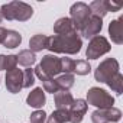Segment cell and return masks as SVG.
<instances>
[{"label": "cell", "mask_w": 123, "mask_h": 123, "mask_svg": "<svg viewBox=\"0 0 123 123\" xmlns=\"http://www.w3.org/2000/svg\"><path fill=\"white\" fill-rule=\"evenodd\" d=\"M45 122H46V113L42 109H38L31 114V123H45Z\"/></svg>", "instance_id": "4316f807"}, {"label": "cell", "mask_w": 123, "mask_h": 123, "mask_svg": "<svg viewBox=\"0 0 123 123\" xmlns=\"http://www.w3.org/2000/svg\"><path fill=\"white\" fill-rule=\"evenodd\" d=\"M3 19L6 20H18V22H26L33 16V9L31 5L23 2H10L0 7Z\"/></svg>", "instance_id": "7a4b0ae2"}, {"label": "cell", "mask_w": 123, "mask_h": 123, "mask_svg": "<svg viewBox=\"0 0 123 123\" xmlns=\"http://www.w3.org/2000/svg\"><path fill=\"white\" fill-rule=\"evenodd\" d=\"M54 32L56 35H70L77 32L74 28V23L70 18H61L54 23Z\"/></svg>", "instance_id": "5bb4252c"}, {"label": "cell", "mask_w": 123, "mask_h": 123, "mask_svg": "<svg viewBox=\"0 0 123 123\" xmlns=\"http://www.w3.org/2000/svg\"><path fill=\"white\" fill-rule=\"evenodd\" d=\"M2 20H3V16H2V12H0V23H2Z\"/></svg>", "instance_id": "f1b7e54d"}, {"label": "cell", "mask_w": 123, "mask_h": 123, "mask_svg": "<svg viewBox=\"0 0 123 123\" xmlns=\"http://www.w3.org/2000/svg\"><path fill=\"white\" fill-rule=\"evenodd\" d=\"M106 84H107L116 94H122V93H123V75L120 74V71L116 73L111 78H109Z\"/></svg>", "instance_id": "7402d4cb"}, {"label": "cell", "mask_w": 123, "mask_h": 123, "mask_svg": "<svg viewBox=\"0 0 123 123\" xmlns=\"http://www.w3.org/2000/svg\"><path fill=\"white\" fill-rule=\"evenodd\" d=\"M16 58H18V64H20V65H23L26 68H31V65H33L36 62V55L32 51H29V49L20 51L16 55Z\"/></svg>", "instance_id": "d6986e66"}, {"label": "cell", "mask_w": 123, "mask_h": 123, "mask_svg": "<svg viewBox=\"0 0 123 123\" xmlns=\"http://www.w3.org/2000/svg\"><path fill=\"white\" fill-rule=\"evenodd\" d=\"M122 117V111L117 107L110 109H97L91 113V122L93 123H110V122H119Z\"/></svg>", "instance_id": "ba28073f"}, {"label": "cell", "mask_w": 123, "mask_h": 123, "mask_svg": "<svg viewBox=\"0 0 123 123\" xmlns=\"http://www.w3.org/2000/svg\"><path fill=\"white\" fill-rule=\"evenodd\" d=\"M54 101H55V106L56 109H68L74 98H73V94L67 90H59L54 94Z\"/></svg>", "instance_id": "9a60e30c"}, {"label": "cell", "mask_w": 123, "mask_h": 123, "mask_svg": "<svg viewBox=\"0 0 123 123\" xmlns=\"http://www.w3.org/2000/svg\"><path fill=\"white\" fill-rule=\"evenodd\" d=\"M26 103H28V106H31V107L42 109V106L46 103L45 91L42 90V87H36V88H33V90L29 93V96H28Z\"/></svg>", "instance_id": "4fadbf2b"}, {"label": "cell", "mask_w": 123, "mask_h": 123, "mask_svg": "<svg viewBox=\"0 0 123 123\" xmlns=\"http://www.w3.org/2000/svg\"><path fill=\"white\" fill-rule=\"evenodd\" d=\"M23 73V88H29L31 86L35 84V74L32 68H26L22 71Z\"/></svg>", "instance_id": "d4e9b609"}, {"label": "cell", "mask_w": 123, "mask_h": 123, "mask_svg": "<svg viewBox=\"0 0 123 123\" xmlns=\"http://www.w3.org/2000/svg\"><path fill=\"white\" fill-rule=\"evenodd\" d=\"M119 62L114 58H107L103 62H100V65L96 68L94 71V78L98 83H107L109 78H111L116 73H119Z\"/></svg>", "instance_id": "5b68a950"}, {"label": "cell", "mask_w": 123, "mask_h": 123, "mask_svg": "<svg viewBox=\"0 0 123 123\" xmlns=\"http://www.w3.org/2000/svg\"><path fill=\"white\" fill-rule=\"evenodd\" d=\"M109 35L111 38V42H114L116 45L123 43V18H119V19L110 22Z\"/></svg>", "instance_id": "7c38bea8"}, {"label": "cell", "mask_w": 123, "mask_h": 123, "mask_svg": "<svg viewBox=\"0 0 123 123\" xmlns=\"http://www.w3.org/2000/svg\"><path fill=\"white\" fill-rule=\"evenodd\" d=\"M48 42H49V38L46 35H42V33L33 35L29 41V51H32L33 54L41 52V51L48 48Z\"/></svg>", "instance_id": "e0dca14e"}, {"label": "cell", "mask_w": 123, "mask_h": 123, "mask_svg": "<svg viewBox=\"0 0 123 123\" xmlns=\"http://www.w3.org/2000/svg\"><path fill=\"white\" fill-rule=\"evenodd\" d=\"M70 15H71V20L74 23V28L77 32H80V29L84 26V23L88 20V18L91 16V12H90V7L88 5L83 3V2H78V3H74L70 9Z\"/></svg>", "instance_id": "8992f818"}, {"label": "cell", "mask_w": 123, "mask_h": 123, "mask_svg": "<svg viewBox=\"0 0 123 123\" xmlns=\"http://www.w3.org/2000/svg\"><path fill=\"white\" fill-rule=\"evenodd\" d=\"M16 65H18L16 55H3V54H0V71L15 70Z\"/></svg>", "instance_id": "44dd1931"}, {"label": "cell", "mask_w": 123, "mask_h": 123, "mask_svg": "<svg viewBox=\"0 0 123 123\" xmlns=\"http://www.w3.org/2000/svg\"><path fill=\"white\" fill-rule=\"evenodd\" d=\"M110 49H111L110 42L104 36L97 35V36L91 38V41L88 42V46H87V51H86V56L88 59H97L101 55L110 52Z\"/></svg>", "instance_id": "277c9868"}, {"label": "cell", "mask_w": 123, "mask_h": 123, "mask_svg": "<svg viewBox=\"0 0 123 123\" xmlns=\"http://www.w3.org/2000/svg\"><path fill=\"white\" fill-rule=\"evenodd\" d=\"M107 2L109 0H94L93 3L88 5L90 7V12L91 15L97 16V18H104L107 13H109V9H107Z\"/></svg>", "instance_id": "ac0fdd59"}, {"label": "cell", "mask_w": 123, "mask_h": 123, "mask_svg": "<svg viewBox=\"0 0 123 123\" xmlns=\"http://www.w3.org/2000/svg\"><path fill=\"white\" fill-rule=\"evenodd\" d=\"M38 68H39V71L43 75L54 78L59 73H62V71H61V58H58L54 54H48V55H45L42 58V61H41V64L38 65Z\"/></svg>", "instance_id": "52a82bcc"}, {"label": "cell", "mask_w": 123, "mask_h": 123, "mask_svg": "<svg viewBox=\"0 0 123 123\" xmlns=\"http://www.w3.org/2000/svg\"><path fill=\"white\" fill-rule=\"evenodd\" d=\"M87 104L97 109H110L114 104V97L100 87H91L87 93Z\"/></svg>", "instance_id": "3957f363"}, {"label": "cell", "mask_w": 123, "mask_h": 123, "mask_svg": "<svg viewBox=\"0 0 123 123\" xmlns=\"http://www.w3.org/2000/svg\"><path fill=\"white\" fill-rule=\"evenodd\" d=\"M91 71V65L86 59H77L74 61V73L78 75H87Z\"/></svg>", "instance_id": "cb8c5ba5"}, {"label": "cell", "mask_w": 123, "mask_h": 123, "mask_svg": "<svg viewBox=\"0 0 123 123\" xmlns=\"http://www.w3.org/2000/svg\"><path fill=\"white\" fill-rule=\"evenodd\" d=\"M70 122V113L68 109H56L52 111L49 117H46V123H67Z\"/></svg>", "instance_id": "ffe728a7"}, {"label": "cell", "mask_w": 123, "mask_h": 123, "mask_svg": "<svg viewBox=\"0 0 123 123\" xmlns=\"http://www.w3.org/2000/svg\"><path fill=\"white\" fill-rule=\"evenodd\" d=\"M88 110V104L86 100L83 98H77L73 101V104L68 107V113H70V122L71 123H81L86 113Z\"/></svg>", "instance_id": "8fae6325"}, {"label": "cell", "mask_w": 123, "mask_h": 123, "mask_svg": "<svg viewBox=\"0 0 123 123\" xmlns=\"http://www.w3.org/2000/svg\"><path fill=\"white\" fill-rule=\"evenodd\" d=\"M61 71L64 74H73L74 73V59L71 58H61Z\"/></svg>", "instance_id": "484cf974"}, {"label": "cell", "mask_w": 123, "mask_h": 123, "mask_svg": "<svg viewBox=\"0 0 123 123\" xmlns=\"http://www.w3.org/2000/svg\"><path fill=\"white\" fill-rule=\"evenodd\" d=\"M22 43V35L16 31H12V29H6V33H5V38L2 41V45L5 48H9V49H15L18 48L19 45Z\"/></svg>", "instance_id": "2e32d148"}, {"label": "cell", "mask_w": 123, "mask_h": 123, "mask_svg": "<svg viewBox=\"0 0 123 123\" xmlns=\"http://www.w3.org/2000/svg\"><path fill=\"white\" fill-rule=\"evenodd\" d=\"M103 29V19L101 18H97L94 15H91L88 18V20L84 23V26L80 29V33L83 38H94L97 36Z\"/></svg>", "instance_id": "30bf717a"}, {"label": "cell", "mask_w": 123, "mask_h": 123, "mask_svg": "<svg viewBox=\"0 0 123 123\" xmlns=\"http://www.w3.org/2000/svg\"><path fill=\"white\" fill-rule=\"evenodd\" d=\"M83 41L78 35V32L70 33V35H54L49 38L48 48L52 54H78L81 51Z\"/></svg>", "instance_id": "6da1fadb"}, {"label": "cell", "mask_w": 123, "mask_h": 123, "mask_svg": "<svg viewBox=\"0 0 123 123\" xmlns=\"http://www.w3.org/2000/svg\"><path fill=\"white\" fill-rule=\"evenodd\" d=\"M5 33H6V29L0 26V43H2V41H3V38H5Z\"/></svg>", "instance_id": "83f0119b"}, {"label": "cell", "mask_w": 123, "mask_h": 123, "mask_svg": "<svg viewBox=\"0 0 123 123\" xmlns=\"http://www.w3.org/2000/svg\"><path fill=\"white\" fill-rule=\"evenodd\" d=\"M55 81H56V86H58L59 90H67V91H68V90L74 86L75 78H74L73 74H62V75L56 77Z\"/></svg>", "instance_id": "603a6c76"}, {"label": "cell", "mask_w": 123, "mask_h": 123, "mask_svg": "<svg viewBox=\"0 0 123 123\" xmlns=\"http://www.w3.org/2000/svg\"><path fill=\"white\" fill-rule=\"evenodd\" d=\"M6 88L9 93L12 94H18L20 93V90L23 88V73L19 68L10 70L6 73Z\"/></svg>", "instance_id": "9c48e42d"}]
</instances>
